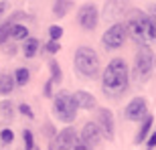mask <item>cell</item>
<instances>
[{
  "label": "cell",
  "instance_id": "obj_1",
  "mask_svg": "<svg viewBox=\"0 0 156 150\" xmlns=\"http://www.w3.org/2000/svg\"><path fill=\"white\" fill-rule=\"evenodd\" d=\"M130 87V69L122 57L112 59L101 73V91L108 98H120Z\"/></svg>",
  "mask_w": 156,
  "mask_h": 150
},
{
  "label": "cell",
  "instance_id": "obj_2",
  "mask_svg": "<svg viewBox=\"0 0 156 150\" xmlns=\"http://www.w3.org/2000/svg\"><path fill=\"white\" fill-rule=\"evenodd\" d=\"M126 29H128V37H132L134 43H138V45L156 43V23L146 12L136 10V8H128Z\"/></svg>",
  "mask_w": 156,
  "mask_h": 150
},
{
  "label": "cell",
  "instance_id": "obj_3",
  "mask_svg": "<svg viewBox=\"0 0 156 150\" xmlns=\"http://www.w3.org/2000/svg\"><path fill=\"white\" fill-rule=\"evenodd\" d=\"M73 63H75V71L85 77V79H93L98 77L99 73V57L98 53L93 51L91 47L81 45L75 49V55H73Z\"/></svg>",
  "mask_w": 156,
  "mask_h": 150
},
{
  "label": "cell",
  "instance_id": "obj_4",
  "mask_svg": "<svg viewBox=\"0 0 156 150\" xmlns=\"http://www.w3.org/2000/svg\"><path fill=\"white\" fill-rule=\"evenodd\" d=\"M77 104L73 99V93H69L67 89H61L59 93L53 95V114L59 122L63 124H71L77 118Z\"/></svg>",
  "mask_w": 156,
  "mask_h": 150
},
{
  "label": "cell",
  "instance_id": "obj_5",
  "mask_svg": "<svg viewBox=\"0 0 156 150\" xmlns=\"http://www.w3.org/2000/svg\"><path fill=\"white\" fill-rule=\"evenodd\" d=\"M154 51H152L148 45H140V49L136 51V57H134V69L132 75L136 81H148L150 79L152 71H154Z\"/></svg>",
  "mask_w": 156,
  "mask_h": 150
},
{
  "label": "cell",
  "instance_id": "obj_6",
  "mask_svg": "<svg viewBox=\"0 0 156 150\" xmlns=\"http://www.w3.org/2000/svg\"><path fill=\"white\" fill-rule=\"evenodd\" d=\"M128 39V29H126V23H114L110 29L104 33L101 37V43H104V49L105 51H116L120 49Z\"/></svg>",
  "mask_w": 156,
  "mask_h": 150
},
{
  "label": "cell",
  "instance_id": "obj_7",
  "mask_svg": "<svg viewBox=\"0 0 156 150\" xmlns=\"http://www.w3.org/2000/svg\"><path fill=\"white\" fill-rule=\"evenodd\" d=\"M77 23H79V27L85 30V33L95 30V27H98V23H99V8L93 4V2L81 4L79 10H77Z\"/></svg>",
  "mask_w": 156,
  "mask_h": 150
},
{
  "label": "cell",
  "instance_id": "obj_8",
  "mask_svg": "<svg viewBox=\"0 0 156 150\" xmlns=\"http://www.w3.org/2000/svg\"><path fill=\"white\" fill-rule=\"evenodd\" d=\"M77 140H79V136H77L75 128H63L59 134H55L51 142V150H73Z\"/></svg>",
  "mask_w": 156,
  "mask_h": 150
},
{
  "label": "cell",
  "instance_id": "obj_9",
  "mask_svg": "<svg viewBox=\"0 0 156 150\" xmlns=\"http://www.w3.org/2000/svg\"><path fill=\"white\" fill-rule=\"evenodd\" d=\"M95 124L101 130V136H105L110 142L116 138V120H114V114L108 108H99L98 110V122Z\"/></svg>",
  "mask_w": 156,
  "mask_h": 150
},
{
  "label": "cell",
  "instance_id": "obj_10",
  "mask_svg": "<svg viewBox=\"0 0 156 150\" xmlns=\"http://www.w3.org/2000/svg\"><path fill=\"white\" fill-rule=\"evenodd\" d=\"M148 116V104L144 98H134L130 104L124 108V118L128 122H140Z\"/></svg>",
  "mask_w": 156,
  "mask_h": 150
},
{
  "label": "cell",
  "instance_id": "obj_11",
  "mask_svg": "<svg viewBox=\"0 0 156 150\" xmlns=\"http://www.w3.org/2000/svg\"><path fill=\"white\" fill-rule=\"evenodd\" d=\"M101 130L95 122H87L85 126L81 128V134H79V140L81 142H85L87 146H98L101 142Z\"/></svg>",
  "mask_w": 156,
  "mask_h": 150
},
{
  "label": "cell",
  "instance_id": "obj_12",
  "mask_svg": "<svg viewBox=\"0 0 156 150\" xmlns=\"http://www.w3.org/2000/svg\"><path fill=\"white\" fill-rule=\"evenodd\" d=\"M124 12H128V4L124 0H108L105 6H104V18L105 20H116Z\"/></svg>",
  "mask_w": 156,
  "mask_h": 150
},
{
  "label": "cell",
  "instance_id": "obj_13",
  "mask_svg": "<svg viewBox=\"0 0 156 150\" xmlns=\"http://www.w3.org/2000/svg\"><path fill=\"white\" fill-rule=\"evenodd\" d=\"M73 99H75L77 108H81V110H95V108H98L95 98H93L89 91H85V89H77V91L73 93Z\"/></svg>",
  "mask_w": 156,
  "mask_h": 150
},
{
  "label": "cell",
  "instance_id": "obj_14",
  "mask_svg": "<svg viewBox=\"0 0 156 150\" xmlns=\"http://www.w3.org/2000/svg\"><path fill=\"white\" fill-rule=\"evenodd\" d=\"M39 49H41V43H39V39H33V37H27V39H24L23 53H24V57H27V59H33V57H37V53H39Z\"/></svg>",
  "mask_w": 156,
  "mask_h": 150
},
{
  "label": "cell",
  "instance_id": "obj_15",
  "mask_svg": "<svg viewBox=\"0 0 156 150\" xmlns=\"http://www.w3.org/2000/svg\"><path fill=\"white\" fill-rule=\"evenodd\" d=\"M152 124H154V118H152V116H146L144 120H142V124H140V130H138V134H136V140H134L136 144H140V142H144V140L148 138Z\"/></svg>",
  "mask_w": 156,
  "mask_h": 150
},
{
  "label": "cell",
  "instance_id": "obj_16",
  "mask_svg": "<svg viewBox=\"0 0 156 150\" xmlns=\"http://www.w3.org/2000/svg\"><path fill=\"white\" fill-rule=\"evenodd\" d=\"M71 8H73V2L71 0H55V4H53V16L63 18V16H67V12Z\"/></svg>",
  "mask_w": 156,
  "mask_h": 150
},
{
  "label": "cell",
  "instance_id": "obj_17",
  "mask_svg": "<svg viewBox=\"0 0 156 150\" xmlns=\"http://www.w3.org/2000/svg\"><path fill=\"white\" fill-rule=\"evenodd\" d=\"M14 87H16V83H14V77L12 75H0V93L10 95Z\"/></svg>",
  "mask_w": 156,
  "mask_h": 150
},
{
  "label": "cell",
  "instance_id": "obj_18",
  "mask_svg": "<svg viewBox=\"0 0 156 150\" xmlns=\"http://www.w3.org/2000/svg\"><path fill=\"white\" fill-rule=\"evenodd\" d=\"M29 37V29L20 23H14L12 24V33H10V39L12 41H24Z\"/></svg>",
  "mask_w": 156,
  "mask_h": 150
},
{
  "label": "cell",
  "instance_id": "obj_19",
  "mask_svg": "<svg viewBox=\"0 0 156 150\" xmlns=\"http://www.w3.org/2000/svg\"><path fill=\"white\" fill-rule=\"evenodd\" d=\"M12 20L10 18H6L4 23L0 24V45H6L8 43V39H10V33H12Z\"/></svg>",
  "mask_w": 156,
  "mask_h": 150
},
{
  "label": "cell",
  "instance_id": "obj_20",
  "mask_svg": "<svg viewBox=\"0 0 156 150\" xmlns=\"http://www.w3.org/2000/svg\"><path fill=\"white\" fill-rule=\"evenodd\" d=\"M12 77H14V83H16V85H27L29 79H30V71L27 69V67H18Z\"/></svg>",
  "mask_w": 156,
  "mask_h": 150
},
{
  "label": "cell",
  "instance_id": "obj_21",
  "mask_svg": "<svg viewBox=\"0 0 156 150\" xmlns=\"http://www.w3.org/2000/svg\"><path fill=\"white\" fill-rule=\"evenodd\" d=\"M49 69H51V81L53 83H59V81L63 79V71H61V67H59V63L55 59L49 61Z\"/></svg>",
  "mask_w": 156,
  "mask_h": 150
},
{
  "label": "cell",
  "instance_id": "obj_22",
  "mask_svg": "<svg viewBox=\"0 0 156 150\" xmlns=\"http://www.w3.org/2000/svg\"><path fill=\"white\" fill-rule=\"evenodd\" d=\"M0 116L4 120H12L14 118V108H12L10 102H0Z\"/></svg>",
  "mask_w": 156,
  "mask_h": 150
},
{
  "label": "cell",
  "instance_id": "obj_23",
  "mask_svg": "<svg viewBox=\"0 0 156 150\" xmlns=\"http://www.w3.org/2000/svg\"><path fill=\"white\" fill-rule=\"evenodd\" d=\"M23 140H24V148L27 150H35V136H33V132L27 130V128L23 130Z\"/></svg>",
  "mask_w": 156,
  "mask_h": 150
},
{
  "label": "cell",
  "instance_id": "obj_24",
  "mask_svg": "<svg viewBox=\"0 0 156 150\" xmlns=\"http://www.w3.org/2000/svg\"><path fill=\"white\" fill-rule=\"evenodd\" d=\"M49 37H51L53 41H59L63 37V29H61L59 24H51V27H49Z\"/></svg>",
  "mask_w": 156,
  "mask_h": 150
},
{
  "label": "cell",
  "instance_id": "obj_25",
  "mask_svg": "<svg viewBox=\"0 0 156 150\" xmlns=\"http://www.w3.org/2000/svg\"><path fill=\"white\" fill-rule=\"evenodd\" d=\"M0 140H2L4 144H12V140H14V132H12L10 128H4V130L0 132Z\"/></svg>",
  "mask_w": 156,
  "mask_h": 150
},
{
  "label": "cell",
  "instance_id": "obj_26",
  "mask_svg": "<svg viewBox=\"0 0 156 150\" xmlns=\"http://www.w3.org/2000/svg\"><path fill=\"white\" fill-rule=\"evenodd\" d=\"M59 49H61V43H59V41H53V39L45 45V51H47V53H51V55L59 53Z\"/></svg>",
  "mask_w": 156,
  "mask_h": 150
},
{
  "label": "cell",
  "instance_id": "obj_27",
  "mask_svg": "<svg viewBox=\"0 0 156 150\" xmlns=\"http://www.w3.org/2000/svg\"><path fill=\"white\" fill-rule=\"evenodd\" d=\"M18 112H20L23 116H27L29 120H33V118H35V114H33V110H30L29 104H20V105H18Z\"/></svg>",
  "mask_w": 156,
  "mask_h": 150
},
{
  "label": "cell",
  "instance_id": "obj_28",
  "mask_svg": "<svg viewBox=\"0 0 156 150\" xmlns=\"http://www.w3.org/2000/svg\"><path fill=\"white\" fill-rule=\"evenodd\" d=\"M43 95H45V98H53V81L49 79L45 83V87H43Z\"/></svg>",
  "mask_w": 156,
  "mask_h": 150
},
{
  "label": "cell",
  "instance_id": "obj_29",
  "mask_svg": "<svg viewBox=\"0 0 156 150\" xmlns=\"http://www.w3.org/2000/svg\"><path fill=\"white\" fill-rule=\"evenodd\" d=\"M154 146H156V132H152L148 134V148L146 150H154Z\"/></svg>",
  "mask_w": 156,
  "mask_h": 150
},
{
  "label": "cell",
  "instance_id": "obj_30",
  "mask_svg": "<svg viewBox=\"0 0 156 150\" xmlns=\"http://www.w3.org/2000/svg\"><path fill=\"white\" fill-rule=\"evenodd\" d=\"M73 150H91V146H87L85 142L77 140V142H75V146H73Z\"/></svg>",
  "mask_w": 156,
  "mask_h": 150
},
{
  "label": "cell",
  "instance_id": "obj_31",
  "mask_svg": "<svg viewBox=\"0 0 156 150\" xmlns=\"http://www.w3.org/2000/svg\"><path fill=\"white\" fill-rule=\"evenodd\" d=\"M45 132L49 134L51 138H55V128H53V124H51V122H47V124H45Z\"/></svg>",
  "mask_w": 156,
  "mask_h": 150
},
{
  "label": "cell",
  "instance_id": "obj_32",
  "mask_svg": "<svg viewBox=\"0 0 156 150\" xmlns=\"http://www.w3.org/2000/svg\"><path fill=\"white\" fill-rule=\"evenodd\" d=\"M148 16H150L152 20L156 23V4H150V6H148Z\"/></svg>",
  "mask_w": 156,
  "mask_h": 150
},
{
  "label": "cell",
  "instance_id": "obj_33",
  "mask_svg": "<svg viewBox=\"0 0 156 150\" xmlns=\"http://www.w3.org/2000/svg\"><path fill=\"white\" fill-rule=\"evenodd\" d=\"M16 51H18V49H16V45H8V47L4 49V53H6V55H14Z\"/></svg>",
  "mask_w": 156,
  "mask_h": 150
},
{
  "label": "cell",
  "instance_id": "obj_34",
  "mask_svg": "<svg viewBox=\"0 0 156 150\" xmlns=\"http://www.w3.org/2000/svg\"><path fill=\"white\" fill-rule=\"evenodd\" d=\"M4 12H6V0H2V2H0V16H2Z\"/></svg>",
  "mask_w": 156,
  "mask_h": 150
},
{
  "label": "cell",
  "instance_id": "obj_35",
  "mask_svg": "<svg viewBox=\"0 0 156 150\" xmlns=\"http://www.w3.org/2000/svg\"><path fill=\"white\" fill-rule=\"evenodd\" d=\"M35 150H39V148H35Z\"/></svg>",
  "mask_w": 156,
  "mask_h": 150
}]
</instances>
